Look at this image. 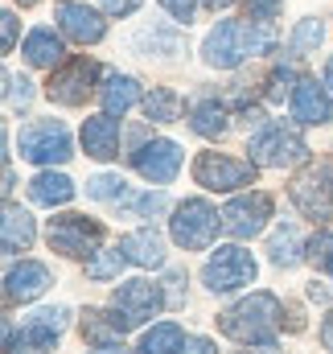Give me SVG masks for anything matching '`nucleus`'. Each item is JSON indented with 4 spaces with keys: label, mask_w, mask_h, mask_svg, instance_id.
Returning a JSON list of instances; mask_svg holds the SVG:
<instances>
[{
    "label": "nucleus",
    "mask_w": 333,
    "mask_h": 354,
    "mask_svg": "<svg viewBox=\"0 0 333 354\" xmlns=\"http://www.w3.org/2000/svg\"><path fill=\"white\" fill-rule=\"evenodd\" d=\"M83 149L86 157H95V161H111L115 153H120V120L115 115H91L83 124Z\"/></svg>",
    "instance_id": "17"
},
{
    "label": "nucleus",
    "mask_w": 333,
    "mask_h": 354,
    "mask_svg": "<svg viewBox=\"0 0 333 354\" xmlns=\"http://www.w3.org/2000/svg\"><path fill=\"white\" fill-rule=\"evenodd\" d=\"M189 124H193L198 136H222L227 132V111H222L218 99H202V103H193Z\"/></svg>",
    "instance_id": "25"
},
{
    "label": "nucleus",
    "mask_w": 333,
    "mask_h": 354,
    "mask_svg": "<svg viewBox=\"0 0 333 354\" xmlns=\"http://www.w3.org/2000/svg\"><path fill=\"white\" fill-rule=\"evenodd\" d=\"M136 8H140V0H103V12H111V17H128Z\"/></svg>",
    "instance_id": "38"
},
{
    "label": "nucleus",
    "mask_w": 333,
    "mask_h": 354,
    "mask_svg": "<svg viewBox=\"0 0 333 354\" xmlns=\"http://www.w3.org/2000/svg\"><path fill=\"white\" fill-rule=\"evenodd\" d=\"M21 157L33 161V165H62L75 157L70 149V132L62 120H33L29 128H21V140H17Z\"/></svg>",
    "instance_id": "3"
},
{
    "label": "nucleus",
    "mask_w": 333,
    "mask_h": 354,
    "mask_svg": "<svg viewBox=\"0 0 333 354\" xmlns=\"http://www.w3.org/2000/svg\"><path fill=\"white\" fill-rule=\"evenodd\" d=\"M86 194L91 198H103V202H128V181L115 174H99L86 181Z\"/></svg>",
    "instance_id": "29"
},
{
    "label": "nucleus",
    "mask_w": 333,
    "mask_h": 354,
    "mask_svg": "<svg viewBox=\"0 0 333 354\" xmlns=\"http://www.w3.org/2000/svg\"><path fill=\"white\" fill-rule=\"evenodd\" d=\"M267 218H272V198H267V194H239V198H231L227 210H222V227H227L235 239L259 235V231L267 227Z\"/></svg>",
    "instance_id": "12"
},
{
    "label": "nucleus",
    "mask_w": 333,
    "mask_h": 354,
    "mask_svg": "<svg viewBox=\"0 0 333 354\" xmlns=\"http://www.w3.org/2000/svg\"><path fill=\"white\" fill-rule=\"evenodd\" d=\"M161 4H165L181 25H189V21H193V0H161Z\"/></svg>",
    "instance_id": "36"
},
{
    "label": "nucleus",
    "mask_w": 333,
    "mask_h": 354,
    "mask_svg": "<svg viewBox=\"0 0 333 354\" xmlns=\"http://www.w3.org/2000/svg\"><path fill=\"white\" fill-rule=\"evenodd\" d=\"M132 165H136L140 177L165 185V181H173L177 169H181V149H177L173 140H149V145H140V149L132 153Z\"/></svg>",
    "instance_id": "13"
},
{
    "label": "nucleus",
    "mask_w": 333,
    "mask_h": 354,
    "mask_svg": "<svg viewBox=\"0 0 333 354\" xmlns=\"http://www.w3.org/2000/svg\"><path fill=\"white\" fill-rule=\"evenodd\" d=\"M17 4H21V8H33V4H37V0H17Z\"/></svg>",
    "instance_id": "46"
},
{
    "label": "nucleus",
    "mask_w": 333,
    "mask_h": 354,
    "mask_svg": "<svg viewBox=\"0 0 333 354\" xmlns=\"http://www.w3.org/2000/svg\"><path fill=\"white\" fill-rule=\"evenodd\" d=\"M128 256L120 252V248H111V252H95L91 260H86V276L91 280H111V276H120V264H124Z\"/></svg>",
    "instance_id": "31"
},
{
    "label": "nucleus",
    "mask_w": 333,
    "mask_h": 354,
    "mask_svg": "<svg viewBox=\"0 0 333 354\" xmlns=\"http://www.w3.org/2000/svg\"><path fill=\"white\" fill-rule=\"evenodd\" d=\"M193 181L214 189V194H231V189L255 181V161H235V157H222V153H202L193 161Z\"/></svg>",
    "instance_id": "7"
},
{
    "label": "nucleus",
    "mask_w": 333,
    "mask_h": 354,
    "mask_svg": "<svg viewBox=\"0 0 333 354\" xmlns=\"http://www.w3.org/2000/svg\"><path fill=\"white\" fill-rule=\"evenodd\" d=\"M83 338L99 342V346H115V342L124 338V330L115 326V317H107V313H99V309H86L83 313Z\"/></svg>",
    "instance_id": "28"
},
{
    "label": "nucleus",
    "mask_w": 333,
    "mask_h": 354,
    "mask_svg": "<svg viewBox=\"0 0 333 354\" xmlns=\"http://www.w3.org/2000/svg\"><path fill=\"white\" fill-rule=\"evenodd\" d=\"M177 354H218V351H214L210 338H185V346H181Z\"/></svg>",
    "instance_id": "39"
},
{
    "label": "nucleus",
    "mask_w": 333,
    "mask_h": 354,
    "mask_svg": "<svg viewBox=\"0 0 333 354\" xmlns=\"http://www.w3.org/2000/svg\"><path fill=\"white\" fill-rule=\"evenodd\" d=\"M4 83H8V107H29V99H33V83H29V79L8 75Z\"/></svg>",
    "instance_id": "33"
},
{
    "label": "nucleus",
    "mask_w": 333,
    "mask_h": 354,
    "mask_svg": "<svg viewBox=\"0 0 333 354\" xmlns=\"http://www.w3.org/2000/svg\"><path fill=\"white\" fill-rule=\"evenodd\" d=\"M218 227H222V214H218L206 198H185V202L173 210V218H169V235H173V243L185 248V252H202V248H210L214 235H218Z\"/></svg>",
    "instance_id": "2"
},
{
    "label": "nucleus",
    "mask_w": 333,
    "mask_h": 354,
    "mask_svg": "<svg viewBox=\"0 0 333 354\" xmlns=\"http://www.w3.org/2000/svg\"><path fill=\"white\" fill-rule=\"evenodd\" d=\"M144 115L157 120V124H173L181 115V95L169 91V87H153L144 95Z\"/></svg>",
    "instance_id": "27"
},
{
    "label": "nucleus",
    "mask_w": 333,
    "mask_h": 354,
    "mask_svg": "<svg viewBox=\"0 0 333 354\" xmlns=\"http://www.w3.org/2000/svg\"><path fill=\"white\" fill-rule=\"evenodd\" d=\"M309 260L317 268H330L333 264V231H321L309 239Z\"/></svg>",
    "instance_id": "32"
},
{
    "label": "nucleus",
    "mask_w": 333,
    "mask_h": 354,
    "mask_svg": "<svg viewBox=\"0 0 333 354\" xmlns=\"http://www.w3.org/2000/svg\"><path fill=\"white\" fill-rule=\"evenodd\" d=\"M21 54H25V62H29V66H50V71H54V66L62 62V54H66V50H62V37H58L54 29H46V25H41V29H33V33L25 37Z\"/></svg>",
    "instance_id": "19"
},
{
    "label": "nucleus",
    "mask_w": 333,
    "mask_h": 354,
    "mask_svg": "<svg viewBox=\"0 0 333 354\" xmlns=\"http://www.w3.org/2000/svg\"><path fill=\"white\" fill-rule=\"evenodd\" d=\"M255 260H251V252L243 248H235V243H222L218 252H210V260L202 268V280H206V288L210 292H235V288H243L255 280Z\"/></svg>",
    "instance_id": "6"
},
{
    "label": "nucleus",
    "mask_w": 333,
    "mask_h": 354,
    "mask_svg": "<svg viewBox=\"0 0 333 354\" xmlns=\"http://www.w3.org/2000/svg\"><path fill=\"white\" fill-rule=\"evenodd\" d=\"M288 79H292V71H284V66H280V71L272 75V87H267V95H272V99H280V95H284V83H288Z\"/></svg>",
    "instance_id": "41"
},
{
    "label": "nucleus",
    "mask_w": 333,
    "mask_h": 354,
    "mask_svg": "<svg viewBox=\"0 0 333 354\" xmlns=\"http://www.w3.org/2000/svg\"><path fill=\"white\" fill-rule=\"evenodd\" d=\"M321 37H325L321 21H317V17H309V21H301V25L292 29V41H288V46H292V54H296V58H305L309 50H317V46H321Z\"/></svg>",
    "instance_id": "30"
},
{
    "label": "nucleus",
    "mask_w": 333,
    "mask_h": 354,
    "mask_svg": "<svg viewBox=\"0 0 333 354\" xmlns=\"http://www.w3.org/2000/svg\"><path fill=\"white\" fill-rule=\"evenodd\" d=\"M325 87L333 91V58H330V62H325Z\"/></svg>",
    "instance_id": "45"
},
{
    "label": "nucleus",
    "mask_w": 333,
    "mask_h": 354,
    "mask_svg": "<svg viewBox=\"0 0 333 354\" xmlns=\"http://www.w3.org/2000/svg\"><path fill=\"white\" fill-rule=\"evenodd\" d=\"M0 29H4V54L17 46V17L12 12H0Z\"/></svg>",
    "instance_id": "37"
},
{
    "label": "nucleus",
    "mask_w": 333,
    "mask_h": 354,
    "mask_svg": "<svg viewBox=\"0 0 333 354\" xmlns=\"http://www.w3.org/2000/svg\"><path fill=\"white\" fill-rule=\"evenodd\" d=\"M292 120L296 124H330L333 120V103L325 87H317V79H301L292 87Z\"/></svg>",
    "instance_id": "16"
},
{
    "label": "nucleus",
    "mask_w": 333,
    "mask_h": 354,
    "mask_svg": "<svg viewBox=\"0 0 333 354\" xmlns=\"http://www.w3.org/2000/svg\"><path fill=\"white\" fill-rule=\"evenodd\" d=\"M181 346H185V338H181L177 322H161L140 338V354H177Z\"/></svg>",
    "instance_id": "26"
},
{
    "label": "nucleus",
    "mask_w": 333,
    "mask_h": 354,
    "mask_svg": "<svg viewBox=\"0 0 333 354\" xmlns=\"http://www.w3.org/2000/svg\"><path fill=\"white\" fill-rule=\"evenodd\" d=\"M91 354H128V351H124V346L115 342V346H99V351H91Z\"/></svg>",
    "instance_id": "43"
},
{
    "label": "nucleus",
    "mask_w": 333,
    "mask_h": 354,
    "mask_svg": "<svg viewBox=\"0 0 333 354\" xmlns=\"http://www.w3.org/2000/svg\"><path fill=\"white\" fill-rule=\"evenodd\" d=\"M33 239H37L33 214H29V210H21L17 202H8V206H4V235H0L4 252H29V243H33Z\"/></svg>",
    "instance_id": "20"
},
{
    "label": "nucleus",
    "mask_w": 333,
    "mask_h": 354,
    "mask_svg": "<svg viewBox=\"0 0 333 354\" xmlns=\"http://www.w3.org/2000/svg\"><path fill=\"white\" fill-rule=\"evenodd\" d=\"M136 210H140V214H157V210H165V194H149V198H140Z\"/></svg>",
    "instance_id": "40"
},
{
    "label": "nucleus",
    "mask_w": 333,
    "mask_h": 354,
    "mask_svg": "<svg viewBox=\"0 0 333 354\" xmlns=\"http://www.w3.org/2000/svg\"><path fill=\"white\" fill-rule=\"evenodd\" d=\"M21 330H25L29 338H37V342L54 346V342H58V334L66 330V309H37Z\"/></svg>",
    "instance_id": "24"
},
{
    "label": "nucleus",
    "mask_w": 333,
    "mask_h": 354,
    "mask_svg": "<svg viewBox=\"0 0 333 354\" xmlns=\"http://www.w3.org/2000/svg\"><path fill=\"white\" fill-rule=\"evenodd\" d=\"M202 58L218 71H231L239 66L243 58H251V46H247V21H218L210 29V37L202 41Z\"/></svg>",
    "instance_id": "9"
},
{
    "label": "nucleus",
    "mask_w": 333,
    "mask_h": 354,
    "mask_svg": "<svg viewBox=\"0 0 333 354\" xmlns=\"http://www.w3.org/2000/svg\"><path fill=\"white\" fill-rule=\"evenodd\" d=\"M50 346L46 342H37V338H29L25 330L21 334H8V354H46Z\"/></svg>",
    "instance_id": "34"
},
{
    "label": "nucleus",
    "mask_w": 333,
    "mask_h": 354,
    "mask_svg": "<svg viewBox=\"0 0 333 354\" xmlns=\"http://www.w3.org/2000/svg\"><path fill=\"white\" fill-rule=\"evenodd\" d=\"M280 322H284V305L272 292H251L227 313H218V330L227 338H235L243 346H259V351H276Z\"/></svg>",
    "instance_id": "1"
},
{
    "label": "nucleus",
    "mask_w": 333,
    "mask_h": 354,
    "mask_svg": "<svg viewBox=\"0 0 333 354\" xmlns=\"http://www.w3.org/2000/svg\"><path fill=\"white\" fill-rule=\"evenodd\" d=\"M161 305H169V297H161V284L153 280H124L111 292V309H115V326L128 334L136 326H144Z\"/></svg>",
    "instance_id": "5"
},
{
    "label": "nucleus",
    "mask_w": 333,
    "mask_h": 354,
    "mask_svg": "<svg viewBox=\"0 0 333 354\" xmlns=\"http://www.w3.org/2000/svg\"><path fill=\"white\" fill-rule=\"evenodd\" d=\"M330 272H333V264H330Z\"/></svg>",
    "instance_id": "47"
},
{
    "label": "nucleus",
    "mask_w": 333,
    "mask_h": 354,
    "mask_svg": "<svg viewBox=\"0 0 333 354\" xmlns=\"http://www.w3.org/2000/svg\"><path fill=\"white\" fill-rule=\"evenodd\" d=\"M46 239H50V248L62 252V256H95V248L103 243V227L91 223L86 214H62V218L50 223Z\"/></svg>",
    "instance_id": "8"
},
{
    "label": "nucleus",
    "mask_w": 333,
    "mask_h": 354,
    "mask_svg": "<svg viewBox=\"0 0 333 354\" xmlns=\"http://www.w3.org/2000/svg\"><path fill=\"white\" fill-rule=\"evenodd\" d=\"M292 202L301 206L305 218L325 223V218H330V206H333V165L305 169V174L292 181Z\"/></svg>",
    "instance_id": "10"
},
{
    "label": "nucleus",
    "mask_w": 333,
    "mask_h": 354,
    "mask_svg": "<svg viewBox=\"0 0 333 354\" xmlns=\"http://www.w3.org/2000/svg\"><path fill=\"white\" fill-rule=\"evenodd\" d=\"M95 75H99V66L95 62H86V58H75V62H66L62 71H54L50 75V83H46V95L54 99V103H62V107H79L86 103V95H91V83H95Z\"/></svg>",
    "instance_id": "11"
},
{
    "label": "nucleus",
    "mask_w": 333,
    "mask_h": 354,
    "mask_svg": "<svg viewBox=\"0 0 333 354\" xmlns=\"http://www.w3.org/2000/svg\"><path fill=\"white\" fill-rule=\"evenodd\" d=\"M267 252H272V264H280V268H296L301 264L305 256H301V231H296V223H284V227L272 235Z\"/></svg>",
    "instance_id": "23"
},
{
    "label": "nucleus",
    "mask_w": 333,
    "mask_h": 354,
    "mask_svg": "<svg viewBox=\"0 0 333 354\" xmlns=\"http://www.w3.org/2000/svg\"><path fill=\"white\" fill-rule=\"evenodd\" d=\"M120 252L132 260V264H140V268H161L165 264V239L157 235V231H132V235H124L120 239Z\"/></svg>",
    "instance_id": "18"
},
{
    "label": "nucleus",
    "mask_w": 333,
    "mask_h": 354,
    "mask_svg": "<svg viewBox=\"0 0 333 354\" xmlns=\"http://www.w3.org/2000/svg\"><path fill=\"white\" fill-rule=\"evenodd\" d=\"M54 17H58L62 33H66L70 41H79V46H95V41H103V33H107L103 17H99L95 8H86V4H75V0H62V4L54 8Z\"/></svg>",
    "instance_id": "14"
},
{
    "label": "nucleus",
    "mask_w": 333,
    "mask_h": 354,
    "mask_svg": "<svg viewBox=\"0 0 333 354\" xmlns=\"http://www.w3.org/2000/svg\"><path fill=\"white\" fill-rule=\"evenodd\" d=\"M247 153H251V161H255L259 169H284V165L305 161V157H309V145H305L292 128H284V124H267L263 132L251 136Z\"/></svg>",
    "instance_id": "4"
},
{
    "label": "nucleus",
    "mask_w": 333,
    "mask_h": 354,
    "mask_svg": "<svg viewBox=\"0 0 333 354\" xmlns=\"http://www.w3.org/2000/svg\"><path fill=\"white\" fill-rule=\"evenodd\" d=\"M54 280H50V268L37 264V260H21L17 268H8V276H4V301L8 305H25V301H37L46 288H50Z\"/></svg>",
    "instance_id": "15"
},
{
    "label": "nucleus",
    "mask_w": 333,
    "mask_h": 354,
    "mask_svg": "<svg viewBox=\"0 0 333 354\" xmlns=\"http://www.w3.org/2000/svg\"><path fill=\"white\" fill-rule=\"evenodd\" d=\"M29 198H33L37 206H66V202L75 198V181L66 174L46 169V174H37L29 181Z\"/></svg>",
    "instance_id": "21"
},
{
    "label": "nucleus",
    "mask_w": 333,
    "mask_h": 354,
    "mask_svg": "<svg viewBox=\"0 0 333 354\" xmlns=\"http://www.w3.org/2000/svg\"><path fill=\"white\" fill-rule=\"evenodd\" d=\"M321 342H325V351H333V309H330V317L321 322Z\"/></svg>",
    "instance_id": "42"
},
{
    "label": "nucleus",
    "mask_w": 333,
    "mask_h": 354,
    "mask_svg": "<svg viewBox=\"0 0 333 354\" xmlns=\"http://www.w3.org/2000/svg\"><path fill=\"white\" fill-rule=\"evenodd\" d=\"M280 8H284V0H247V12L259 17V21H272Z\"/></svg>",
    "instance_id": "35"
},
{
    "label": "nucleus",
    "mask_w": 333,
    "mask_h": 354,
    "mask_svg": "<svg viewBox=\"0 0 333 354\" xmlns=\"http://www.w3.org/2000/svg\"><path fill=\"white\" fill-rule=\"evenodd\" d=\"M136 99H140V83L128 79V75H107V83L99 87V103H103L107 115H124Z\"/></svg>",
    "instance_id": "22"
},
{
    "label": "nucleus",
    "mask_w": 333,
    "mask_h": 354,
    "mask_svg": "<svg viewBox=\"0 0 333 354\" xmlns=\"http://www.w3.org/2000/svg\"><path fill=\"white\" fill-rule=\"evenodd\" d=\"M206 8H227V4H235V0H202Z\"/></svg>",
    "instance_id": "44"
}]
</instances>
